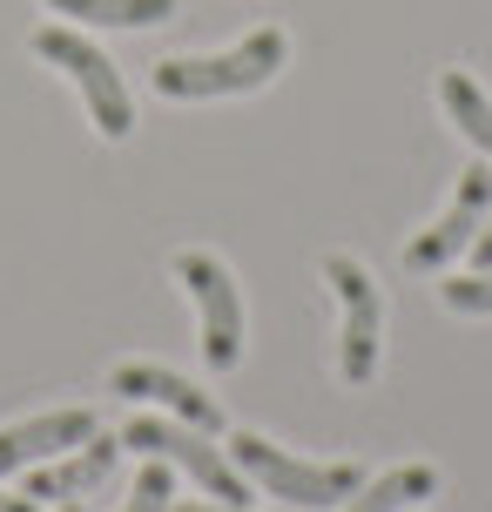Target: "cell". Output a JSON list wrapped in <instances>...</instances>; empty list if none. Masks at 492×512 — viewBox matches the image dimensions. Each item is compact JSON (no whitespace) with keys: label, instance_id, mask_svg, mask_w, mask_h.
Returning <instances> with one entry per match:
<instances>
[{"label":"cell","instance_id":"cell-1","mask_svg":"<svg viewBox=\"0 0 492 512\" xmlns=\"http://www.w3.org/2000/svg\"><path fill=\"white\" fill-rule=\"evenodd\" d=\"M290 61L284 27H257L243 34L230 54H189V61H162L156 95L162 102H216V95H250Z\"/></svg>","mask_w":492,"mask_h":512},{"label":"cell","instance_id":"cell-2","mask_svg":"<svg viewBox=\"0 0 492 512\" xmlns=\"http://www.w3.org/2000/svg\"><path fill=\"white\" fill-rule=\"evenodd\" d=\"M122 452H149V459L176 465L189 486H203V499H216V506H250L257 499V486L236 472V459L223 452V445H209L196 425H169V418H129L122 425Z\"/></svg>","mask_w":492,"mask_h":512},{"label":"cell","instance_id":"cell-3","mask_svg":"<svg viewBox=\"0 0 492 512\" xmlns=\"http://www.w3.org/2000/svg\"><path fill=\"white\" fill-rule=\"evenodd\" d=\"M230 459H236V472H243L257 492L290 499V506H344V499L364 486V472L351 459L311 465V459H297V452H277V445L257 438V432H236L230 438Z\"/></svg>","mask_w":492,"mask_h":512},{"label":"cell","instance_id":"cell-4","mask_svg":"<svg viewBox=\"0 0 492 512\" xmlns=\"http://www.w3.org/2000/svg\"><path fill=\"white\" fill-rule=\"evenodd\" d=\"M324 283L344 304V337H337V371L344 384H371L378 378V351H385V297L358 256H324Z\"/></svg>","mask_w":492,"mask_h":512},{"label":"cell","instance_id":"cell-5","mask_svg":"<svg viewBox=\"0 0 492 512\" xmlns=\"http://www.w3.org/2000/svg\"><path fill=\"white\" fill-rule=\"evenodd\" d=\"M34 54L54 61L61 75H75L81 102H88V115H95V128H102L108 142H122V135L135 128V102H129V88H122L115 61H108L102 48H88V41L68 34V27H41V34H34Z\"/></svg>","mask_w":492,"mask_h":512},{"label":"cell","instance_id":"cell-6","mask_svg":"<svg viewBox=\"0 0 492 512\" xmlns=\"http://www.w3.org/2000/svg\"><path fill=\"white\" fill-rule=\"evenodd\" d=\"M176 277L189 283V297H196V310H203V358L216 364V371H230V364L243 358V304H236V277L209 250H182Z\"/></svg>","mask_w":492,"mask_h":512},{"label":"cell","instance_id":"cell-7","mask_svg":"<svg viewBox=\"0 0 492 512\" xmlns=\"http://www.w3.org/2000/svg\"><path fill=\"white\" fill-rule=\"evenodd\" d=\"M486 209H492V162H472L466 176H459V189H452V209H445L425 236H412L405 263H412V270H439V263H452L459 250H472V236L486 230Z\"/></svg>","mask_w":492,"mask_h":512},{"label":"cell","instance_id":"cell-8","mask_svg":"<svg viewBox=\"0 0 492 512\" xmlns=\"http://www.w3.org/2000/svg\"><path fill=\"white\" fill-rule=\"evenodd\" d=\"M81 438H95V411L88 405H61V411L27 418V425H0V479L54 459V452H75Z\"/></svg>","mask_w":492,"mask_h":512},{"label":"cell","instance_id":"cell-9","mask_svg":"<svg viewBox=\"0 0 492 512\" xmlns=\"http://www.w3.org/2000/svg\"><path fill=\"white\" fill-rule=\"evenodd\" d=\"M122 465V438H81L75 452H61L54 465H27V499H88L102 492Z\"/></svg>","mask_w":492,"mask_h":512},{"label":"cell","instance_id":"cell-10","mask_svg":"<svg viewBox=\"0 0 492 512\" xmlns=\"http://www.w3.org/2000/svg\"><path fill=\"white\" fill-rule=\"evenodd\" d=\"M115 398H149V405H169L182 425H196V432H216V425H223V405H216L209 391H196L189 378L162 371V364H122V371H115Z\"/></svg>","mask_w":492,"mask_h":512},{"label":"cell","instance_id":"cell-11","mask_svg":"<svg viewBox=\"0 0 492 512\" xmlns=\"http://www.w3.org/2000/svg\"><path fill=\"white\" fill-rule=\"evenodd\" d=\"M425 499H439V472H432V465H398L385 479H364L337 512H412V506H425Z\"/></svg>","mask_w":492,"mask_h":512},{"label":"cell","instance_id":"cell-12","mask_svg":"<svg viewBox=\"0 0 492 512\" xmlns=\"http://www.w3.org/2000/svg\"><path fill=\"white\" fill-rule=\"evenodd\" d=\"M439 102H445V115H452V122L466 128L472 149L492 155V95L466 75V68H445V75H439Z\"/></svg>","mask_w":492,"mask_h":512},{"label":"cell","instance_id":"cell-13","mask_svg":"<svg viewBox=\"0 0 492 512\" xmlns=\"http://www.w3.org/2000/svg\"><path fill=\"white\" fill-rule=\"evenodd\" d=\"M48 7L88 27H156L176 14V0H48Z\"/></svg>","mask_w":492,"mask_h":512},{"label":"cell","instance_id":"cell-14","mask_svg":"<svg viewBox=\"0 0 492 512\" xmlns=\"http://www.w3.org/2000/svg\"><path fill=\"white\" fill-rule=\"evenodd\" d=\"M176 506V465H142V472H135V486H129V506L122 512H169Z\"/></svg>","mask_w":492,"mask_h":512},{"label":"cell","instance_id":"cell-15","mask_svg":"<svg viewBox=\"0 0 492 512\" xmlns=\"http://www.w3.org/2000/svg\"><path fill=\"white\" fill-rule=\"evenodd\" d=\"M439 297L459 317H492V270H472V277H445L439 283Z\"/></svg>","mask_w":492,"mask_h":512},{"label":"cell","instance_id":"cell-16","mask_svg":"<svg viewBox=\"0 0 492 512\" xmlns=\"http://www.w3.org/2000/svg\"><path fill=\"white\" fill-rule=\"evenodd\" d=\"M472 263H479V270H492V223L472 236Z\"/></svg>","mask_w":492,"mask_h":512},{"label":"cell","instance_id":"cell-17","mask_svg":"<svg viewBox=\"0 0 492 512\" xmlns=\"http://www.w3.org/2000/svg\"><path fill=\"white\" fill-rule=\"evenodd\" d=\"M169 512H250V506H216V499H189V506H169Z\"/></svg>","mask_w":492,"mask_h":512},{"label":"cell","instance_id":"cell-18","mask_svg":"<svg viewBox=\"0 0 492 512\" xmlns=\"http://www.w3.org/2000/svg\"><path fill=\"white\" fill-rule=\"evenodd\" d=\"M0 512H41V506H34L27 492H21V499H7V492H0Z\"/></svg>","mask_w":492,"mask_h":512},{"label":"cell","instance_id":"cell-19","mask_svg":"<svg viewBox=\"0 0 492 512\" xmlns=\"http://www.w3.org/2000/svg\"><path fill=\"white\" fill-rule=\"evenodd\" d=\"M61 512H81V499H68V506H61Z\"/></svg>","mask_w":492,"mask_h":512}]
</instances>
